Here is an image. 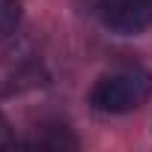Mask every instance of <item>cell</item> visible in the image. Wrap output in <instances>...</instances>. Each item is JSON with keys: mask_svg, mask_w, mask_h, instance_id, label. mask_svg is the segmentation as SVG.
Here are the masks:
<instances>
[{"mask_svg": "<svg viewBox=\"0 0 152 152\" xmlns=\"http://www.w3.org/2000/svg\"><path fill=\"white\" fill-rule=\"evenodd\" d=\"M149 96H152V72L137 63H128L96 81L90 104L99 113H131L140 104H146Z\"/></svg>", "mask_w": 152, "mask_h": 152, "instance_id": "obj_1", "label": "cell"}, {"mask_svg": "<svg viewBox=\"0 0 152 152\" xmlns=\"http://www.w3.org/2000/svg\"><path fill=\"white\" fill-rule=\"evenodd\" d=\"M102 24L119 36H137L152 24V0H96Z\"/></svg>", "mask_w": 152, "mask_h": 152, "instance_id": "obj_2", "label": "cell"}, {"mask_svg": "<svg viewBox=\"0 0 152 152\" xmlns=\"http://www.w3.org/2000/svg\"><path fill=\"white\" fill-rule=\"evenodd\" d=\"M21 24V0H0V39H6Z\"/></svg>", "mask_w": 152, "mask_h": 152, "instance_id": "obj_3", "label": "cell"}, {"mask_svg": "<svg viewBox=\"0 0 152 152\" xmlns=\"http://www.w3.org/2000/svg\"><path fill=\"white\" fill-rule=\"evenodd\" d=\"M18 140L12 137V125L6 122V116L0 113V146H15Z\"/></svg>", "mask_w": 152, "mask_h": 152, "instance_id": "obj_4", "label": "cell"}]
</instances>
